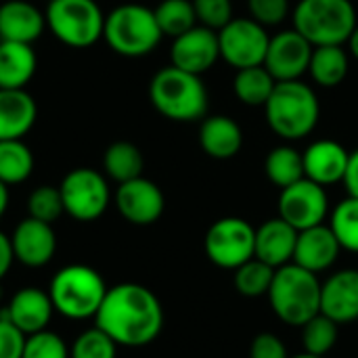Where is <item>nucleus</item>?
Wrapping results in <instances>:
<instances>
[{
  "mask_svg": "<svg viewBox=\"0 0 358 358\" xmlns=\"http://www.w3.org/2000/svg\"><path fill=\"white\" fill-rule=\"evenodd\" d=\"M10 245L15 262L27 268H42L55 258L57 235L52 224L27 216L10 233Z\"/></svg>",
  "mask_w": 358,
  "mask_h": 358,
  "instance_id": "16",
  "label": "nucleus"
},
{
  "mask_svg": "<svg viewBox=\"0 0 358 358\" xmlns=\"http://www.w3.org/2000/svg\"><path fill=\"white\" fill-rule=\"evenodd\" d=\"M302 159H304V176L327 189L331 185L344 182L350 153L338 141L321 138L308 145V149L302 153Z\"/></svg>",
  "mask_w": 358,
  "mask_h": 358,
  "instance_id": "17",
  "label": "nucleus"
},
{
  "mask_svg": "<svg viewBox=\"0 0 358 358\" xmlns=\"http://www.w3.org/2000/svg\"><path fill=\"white\" fill-rule=\"evenodd\" d=\"M164 34L157 25L153 8L136 2L120 4L105 15L103 40L122 57L138 59L151 55Z\"/></svg>",
  "mask_w": 358,
  "mask_h": 358,
  "instance_id": "6",
  "label": "nucleus"
},
{
  "mask_svg": "<svg viewBox=\"0 0 358 358\" xmlns=\"http://www.w3.org/2000/svg\"><path fill=\"white\" fill-rule=\"evenodd\" d=\"M36 159L23 138L0 141V180L8 187L25 182L34 172Z\"/></svg>",
  "mask_w": 358,
  "mask_h": 358,
  "instance_id": "29",
  "label": "nucleus"
},
{
  "mask_svg": "<svg viewBox=\"0 0 358 358\" xmlns=\"http://www.w3.org/2000/svg\"><path fill=\"white\" fill-rule=\"evenodd\" d=\"M206 256L224 271H235L256 256V229L237 216L216 220L206 233Z\"/></svg>",
  "mask_w": 358,
  "mask_h": 358,
  "instance_id": "10",
  "label": "nucleus"
},
{
  "mask_svg": "<svg viewBox=\"0 0 358 358\" xmlns=\"http://www.w3.org/2000/svg\"><path fill=\"white\" fill-rule=\"evenodd\" d=\"M346 44H348L350 55H352V57L358 61V25L355 27V31L350 34V38H348V42H346Z\"/></svg>",
  "mask_w": 358,
  "mask_h": 358,
  "instance_id": "45",
  "label": "nucleus"
},
{
  "mask_svg": "<svg viewBox=\"0 0 358 358\" xmlns=\"http://www.w3.org/2000/svg\"><path fill=\"white\" fill-rule=\"evenodd\" d=\"M170 59L174 67L195 76L210 71L220 59L218 31L197 23L195 27L172 40Z\"/></svg>",
  "mask_w": 358,
  "mask_h": 358,
  "instance_id": "15",
  "label": "nucleus"
},
{
  "mask_svg": "<svg viewBox=\"0 0 358 358\" xmlns=\"http://www.w3.org/2000/svg\"><path fill=\"white\" fill-rule=\"evenodd\" d=\"M149 101L157 113L172 122H197L208 113V90L201 76L174 65L159 69L149 82Z\"/></svg>",
  "mask_w": 358,
  "mask_h": 358,
  "instance_id": "2",
  "label": "nucleus"
},
{
  "mask_svg": "<svg viewBox=\"0 0 358 358\" xmlns=\"http://www.w3.org/2000/svg\"><path fill=\"white\" fill-rule=\"evenodd\" d=\"M199 145L214 159H231L243 147V130L229 115H210L201 122Z\"/></svg>",
  "mask_w": 358,
  "mask_h": 358,
  "instance_id": "24",
  "label": "nucleus"
},
{
  "mask_svg": "<svg viewBox=\"0 0 358 358\" xmlns=\"http://www.w3.org/2000/svg\"><path fill=\"white\" fill-rule=\"evenodd\" d=\"M329 214V197L325 187L302 178L279 195V218L292 224L296 231H306L325 222Z\"/></svg>",
  "mask_w": 358,
  "mask_h": 358,
  "instance_id": "12",
  "label": "nucleus"
},
{
  "mask_svg": "<svg viewBox=\"0 0 358 358\" xmlns=\"http://www.w3.org/2000/svg\"><path fill=\"white\" fill-rule=\"evenodd\" d=\"M6 210H8V185L0 180V218L6 214Z\"/></svg>",
  "mask_w": 358,
  "mask_h": 358,
  "instance_id": "44",
  "label": "nucleus"
},
{
  "mask_svg": "<svg viewBox=\"0 0 358 358\" xmlns=\"http://www.w3.org/2000/svg\"><path fill=\"white\" fill-rule=\"evenodd\" d=\"M38 69L31 44L0 40V88H27Z\"/></svg>",
  "mask_w": 358,
  "mask_h": 358,
  "instance_id": "25",
  "label": "nucleus"
},
{
  "mask_svg": "<svg viewBox=\"0 0 358 358\" xmlns=\"http://www.w3.org/2000/svg\"><path fill=\"white\" fill-rule=\"evenodd\" d=\"M115 208L126 222L136 227H149L162 218L166 210V199L162 189L153 180L138 176L117 185Z\"/></svg>",
  "mask_w": 358,
  "mask_h": 358,
  "instance_id": "14",
  "label": "nucleus"
},
{
  "mask_svg": "<svg viewBox=\"0 0 358 358\" xmlns=\"http://www.w3.org/2000/svg\"><path fill=\"white\" fill-rule=\"evenodd\" d=\"M329 229L340 241L342 250L358 254V197H346L329 216Z\"/></svg>",
  "mask_w": 358,
  "mask_h": 358,
  "instance_id": "34",
  "label": "nucleus"
},
{
  "mask_svg": "<svg viewBox=\"0 0 358 358\" xmlns=\"http://www.w3.org/2000/svg\"><path fill=\"white\" fill-rule=\"evenodd\" d=\"M25 206H27V216L29 218L42 220V222H48V224H52L55 220H59L65 214L63 197H61L59 187H48V185L36 187L27 195Z\"/></svg>",
  "mask_w": 358,
  "mask_h": 358,
  "instance_id": "35",
  "label": "nucleus"
},
{
  "mask_svg": "<svg viewBox=\"0 0 358 358\" xmlns=\"http://www.w3.org/2000/svg\"><path fill=\"white\" fill-rule=\"evenodd\" d=\"M313 48L315 46L296 29H283L271 36L264 67L277 82L300 80L304 73H308Z\"/></svg>",
  "mask_w": 358,
  "mask_h": 358,
  "instance_id": "13",
  "label": "nucleus"
},
{
  "mask_svg": "<svg viewBox=\"0 0 358 358\" xmlns=\"http://www.w3.org/2000/svg\"><path fill=\"white\" fill-rule=\"evenodd\" d=\"M105 279L88 264H67L55 273L48 285V296L57 315L69 321L94 319L105 294Z\"/></svg>",
  "mask_w": 358,
  "mask_h": 358,
  "instance_id": "4",
  "label": "nucleus"
},
{
  "mask_svg": "<svg viewBox=\"0 0 358 358\" xmlns=\"http://www.w3.org/2000/svg\"><path fill=\"white\" fill-rule=\"evenodd\" d=\"M264 115L275 134L285 141H300L319 124V96L302 80L277 82L271 99L264 105Z\"/></svg>",
  "mask_w": 358,
  "mask_h": 358,
  "instance_id": "3",
  "label": "nucleus"
},
{
  "mask_svg": "<svg viewBox=\"0 0 358 358\" xmlns=\"http://www.w3.org/2000/svg\"><path fill=\"white\" fill-rule=\"evenodd\" d=\"M25 336L0 315V358H21Z\"/></svg>",
  "mask_w": 358,
  "mask_h": 358,
  "instance_id": "40",
  "label": "nucleus"
},
{
  "mask_svg": "<svg viewBox=\"0 0 358 358\" xmlns=\"http://www.w3.org/2000/svg\"><path fill=\"white\" fill-rule=\"evenodd\" d=\"M271 36L264 25L254 21L252 17L231 19L218 31L220 59H224L235 69L264 65V57L268 50Z\"/></svg>",
  "mask_w": 358,
  "mask_h": 358,
  "instance_id": "11",
  "label": "nucleus"
},
{
  "mask_svg": "<svg viewBox=\"0 0 358 358\" xmlns=\"http://www.w3.org/2000/svg\"><path fill=\"white\" fill-rule=\"evenodd\" d=\"M193 8L197 15V23L220 31L233 19L231 0H193Z\"/></svg>",
  "mask_w": 358,
  "mask_h": 358,
  "instance_id": "38",
  "label": "nucleus"
},
{
  "mask_svg": "<svg viewBox=\"0 0 358 358\" xmlns=\"http://www.w3.org/2000/svg\"><path fill=\"white\" fill-rule=\"evenodd\" d=\"M46 29L44 13L27 0L0 2V40L34 44Z\"/></svg>",
  "mask_w": 358,
  "mask_h": 358,
  "instance_id": "21",
  "label": "nucleus"
},
{
  "mask_svg": "<svg viewBox=\"0 0 358 358\" xmlns=\"http://www.w3.org/2000/svg\"><path fill=\"white\" fill-rule=\"evenodd\" d=\"M46 2H52V0H46Z\"/></svg>",
  "mask_w": 358,
  "mask_h": 358,
  "instance_id": "47",
  "label": "nucleus"
},
{
  "mask_svg": "<svg viewBox=\"0 0 358 358\" xmlns=\"http://www.w3.org/2000/svg\"><path fill=\"white\" fill-rule=\"evenodd\" d=\"M13 262H15V254L10 245V235L0 231V281L8 275Z\"/></svg>",
  "mask_w": 358,
  "mask_h": 358,
  "instance_id": "42",
  "label": "nucleus"
},
{
  "mask_svg": "<svg viewBox=\"0 0 358 358\" xmlns=\"http://www.w3.org/2000/svg\"><path fill=\"white\" fill-rule=\"evenodd\" d=\"M342 245L336 239L329 224H319L306 231H298V243L294 252V264L319 275L329 271L340 258Z\"/></svg>",
  "mask_w": 358,
  "mask_h": 358,
  "instance_id": "19",
  "label": "nucleus"
},
{
  "mask_svg": "<svg viewBox=\"0 0 358 358\" xmlns=\"http://www.w3.org/2000/svg\"><path fill=\"white\" fill-rule=\"evenodd\" d=\"M350 69V57L344 46H315L308 73L315 84L323 88L340 86Z\"/></svg>",
  "mask_w": 358,
  "mask_h": 358,
  "instance_id": "26",
  "label": "nucleus"
},
{
  "mask_svg": "<svg viewBox=\"0 0 358 358\" xmlns=\"http://www.w3.org/2000/svg\"><path fill=\"white\" fill-rule=\"evenodd\" d=\"M55 315L48 292L40 287H23L19 289L6 308H2V317H6L23 336H31L48 329V323Z\"/></svg>",
  "mask_w": 358,
  "mask_h": 358,
  "instance_id": "18",
  "label": "nucleus"
},
{
  "mask_svg": "<svg viewBox=\"0 0 358 358\" xmlns=\"http://www.w3.org/2000/svg\"><path fill=\"white\" fill-rule=\"evenodd\" d=\"M289 358H327V357H315V355H308V352H302V355H296V357Z\"/></svg>",
  "mask_w": 358,
  "mask_h": 358,
  "instance_id": "46",
  "label": "nucleus"
},
{
  "mask_svg": "<svg viewBox=\"0 0 358 358\" xmlns=\"http://www.w3.org/2000/svg\"><path fill=\"white\" fill-rule=\"evenodd\" d=\"M250 358H289V355L279 336L258 334L250 344Z\"/></svg>",
  "mask_w": 358,
  "mask_h": 358,
  "instance_id": "41",
  "label": "nucleus"
},
{
  "mask_svg": "<svg viewBox=\"0 0 358 358\" xmlns=\"http://www.w3.org/2000/svg\"><path fill=\"white\" fill-rule=\"evenodd\" d=\"M321 313L336 323L358 319V271L344 268L327 277L321 285Z\"/></svg>",
  "mask_w": 358,
  "mask_h": 358,
  "instance_id": "20",
  "label": "nucleus"
},
{
  "mask_svg": "<svg viewBox=\"0 0 358 358\" xmlns=\"http://www.w3.org/2000/svg\"><path fill=\"white\" fill-rule=\"evenodd\" d=\"M145 159L141 149L134 143L128 141H115L105 149L103 155V170L105 176L117 185L128 182L132 178L143 176Z\"/></svg>",
  "mask_w": 358,
  "mask_h": 358,
  "instance_id": "27",
  "label": "nucleus"
},
{
  "mask_svg": "<svg viewBox=\"0 0 358 358\" xmlns=\"http://www.w3.org/2000/svg\"><path fill=\"white\" fill-rule=\"evenodd\" d=\"M36 120L38 105L25 88H0V141L25 138Z\"/></svg>",
  "mask_w": 358,
  "mask_h": 358,
  "instance_id": "22",
  "label": "nucleus"
},
{
  "mask_svg": "<svg viewBox=\"0 0 358 358\" xmlns=\"http://www.w3.org/2000/svg\"><path fill=\"white\" fill-rule=\"evenodd\" d=\"M275 86L277 80L271 76V71L264 65L237 69L233 78V92L248 107H264Z\"/></svg>",
  "mask_w": 358,
  "mask_h": 358,
  "instance_id": "28",
  "label": "nucleus"
},
{
  "mask_svg": "<svg viewBox=\"0 0 358 358\" xmlns=\"http://www.w3.org/2000/svg\"><path fill=\"white\" fill-rule=\"evenodd\" d=\"M248 10L254 21L264 27H273L287 19L289 0H248Z\"/></svg>",
  "mask_w": 358,
  "mask_h": 358,
  "instance_id": "39",
  "label": "nucleus"
},
{
  "mask_svg": "<svg viewBox=\"0 0 358 358\" xmlns=\"http://www.w3.org/2000/svg\"><path fill=\"white\" fill-rule=\"evenodd\" d=\"M94 325L117 346L143 348L157 340L164 329V308L159 298L145 285L120 283L109 287L94 315Z\"/></svg>",
  "mask_w": 358,
  "mask_h": 358,
  "instance_id": "1",
  "label": "nucleus"
},
{
  "mask_svg": "<svg viewBox=\"0 0 358 358\" xmlns=\"http://www.w3.org/2000/svg\"><path fill=\"white\" fill-rule=\"evenodd\" d=\"M344 185L350 197H358V149L350 153V162H348V170L344 176Z\"/></svg>",
  "mask_w": 358,
  "mask_h": 358,
  "instance_id": "43",
  "label": "nucleus"
},
{
  "mask_svg": "<svg viewBox=\"0 0 358 358\" xmlns=\"http://www.w3.org/2000/svg\"><path fill=\"white\" fill-rule=\"evenodd\" d=\"M44 17L48 31L69 48H88L103 38L105 13L96 0H52Z\"/></svg>",
  "mask_w": 358,
  "mask_h": 358,
  "instance_id": "8",
  "label": "nucleus"
},
{
  "mask_svg": "<svg viewBox=\"0 0 358 358\" xmlns=\"http://www.w3.org/2000/svg\"><path fill=\"white\" fill-rule=\"evenodd\" d=\"M298 231L283 218H271L256 229V256L273 268L294 262Z\"/></svg>",
  "mask_w": 358,
  "mask_h": 358,
  "instance_id": "23",
  "label": "nucleus"
},
{
  "mask_svg": "<svg viewBox=\"0 0 358 358\" xmlns=\"http://www.w3.org/2000/svg\"><path fill=\"white\" fill-rule=\"evenodd\" d=\"M275 271L277 268L268 266L266 262L252 258L233 271V285H235L237 294H241L243 298L268 296V289H271L273 279H275Z\"/></svg>",
  "mask_w": 358,
  "mask_h": 358,
  "instance_id": "31",
  "label": "nucleus"
},
{
  "mask_svg": "<svg viewBox=\"0 0 358 358\" xmlns=\"http://www.w3.org/2000/svg\"><path fill=\"white\" fill-rule=\"evenodd\" d=\"M292 19L313 46H344L358 25L350 0H300Z\"/></svg>",
  "mask_w": 358,
  "mask_h": 358,
  "instance_id": "7",
  "label": "nucleus"
},
{
  "mask_svg": "<svg viewBox=\"0 0 358 358\" xmlns=\"http://www.w3.org/2000/svg\"><path fill=\"white\" fill-rule=\"evenodd\" d=\"M300 329H302L304 352L315 355V357H327L336 348L338 338H340V323H336L334 319H329L323 313L313 317Z\"/></svg>",
  "mask_w": 358,
  "mask_h": 358,
  "instance_id": "32",
  "label": "nucleus"
},
{
  "mask_svg": "<svg viewBox=\"0 0 358 358\" xmlns=\"http://www.w3.org/2000/svg\"><path fill=\"white\" fill-rule=\"evenodd\" d=\"M264 172H266V178L279 189H285V187L306 178L302 153L289 145L271 149V153L266 155V162H264Z\"/></svg>",
  "mask_w": 358,
  "mask_h": 358,
  "instance_id": "30",
  "label": "nucleus"
},
{
  "mask_svg": "<svg viewBox=\"0 0 358 358\" xmlns=\"http://www.w3.org/2000/svg\"><path fill=\"white\" fill-rule=\"evenodd\" d=\"M153 13L162 34L170 36L172 40L197 25L193 0H162L153 8Z\"/></svg>",
  "mask_w": 358,
  "mask_h": 358,
  "instance_id": "33",
  "label": "nucleus"
},
{
  "mask_svg": "<svg viewBox=\"0 0 358 358\" xmlns=\"http://www.w3.org/2000/svg\"><path fill=\"white\" fill-rule=\"evenodd\" d=\"M321 285L319 275L289 262L275 271L266 298L283 323L302 327L321 313Z\"/></svg>",
  "mask_w": 358,
  "mask_h": 358,
  "instance_id": "5",
  "label": "nucleus"
},
{
  "mask_svg": "<svg viewBox=\"0 0 358 358\" xmlns=\"http://www.w3.org/2000/svg\"><path fill=\"white\" fill-rule=\"evenodd\" d=\"M21 358H69V346L59 334L44 329L25 336Z\"/></svg>",
  "mask_w": 358,
  "mask_h": 358,
  "instance_id": "37",
  "label": "nucleus"
},
{
  "mask_svg": "<svg viewBox=\"0 0 358 358\" xmlns=\"http://www.w3.org/2000/svg\"><path fill=\"white\" fill-rule=\"evenodd\" d=\"M69 358H117V344L94 325L73 340Z\"/></svg>",
  "mask_w": 358,
  "mask_h": 358,
  "instance_id": "36",
  "label": "nucleus"
},
{
  "mask_svg": "<svg viewBox=\"0 0 358 358\" xmlns=\"http://www.w3.org/2000/svg\"><path fill=\"white\" fill-rule=\"evenodd\" d=\"M65 214L78 222H94L99 220L109 203L111 189L107 176L94 168H73L69 170L59 185Z\"/></svg>",
  "mask_w": 358,
  "mask_h": 358,
  "instance_id": "9",
  "label": "nucleus"
}]
</instances>
